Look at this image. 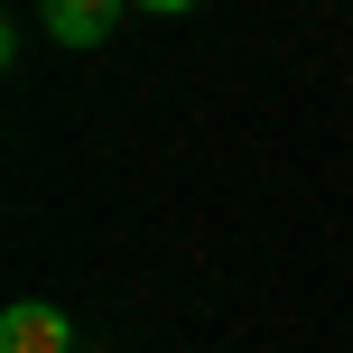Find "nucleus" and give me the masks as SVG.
<instances>
[{
    "label": "nucleus",
    "instance_id": "2",
    "mask_svg": "<svg viewBox=\"0 0 353 353\" xmlns=\"http://www.w3.org/2000/svg\"><path fill=\"white\" fill-rule=\"evenodd\" d=\"M37 19H47L56 47H103L121 28V0H37Z\"/></svg>",
    "mask_w": 353,
    "mask_h": 353
},
{
    "label": "nucleus",
    "instance_id": "1",
    "mask_svg": "<svg viewBox=\"0 0 353 353\" xmlns=\"http://www.w3.org/2000/svg\"><path fill=\"white\" fill-rule=\"evenodd\" d=\"M0 353H74V325L56 316L47 298H19L10 316H0Z\"/></svg>",
    "mask_w": 353,
    "mask_h": 353
},
{
    "label": "nucleus",
    "instance_id": "3",
    "mask_svg": "<svg viewBox=\"0 0 353 353\" xmlns=\"http://www.w3.org/2000/svg\"><path fill=\"white\" fill-rule=\"evenodd\" d=\"M130 10H149V19H176V10H195V0H130Z\"/></svg>",
    "mask_w": 353,
    "mask_h": 353
}]
</instances>
